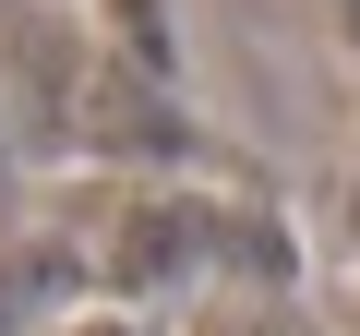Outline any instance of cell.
I'll return each mask as SVG.
<instances>
[{"instance_id": "6da1fadb", "label": "cell", "mask_w": 360, "mask_h": 336, "mask_svg": "<svg viewBox=\"0 0 360 336\" xmlns=\"http://www.w3.org/2000/svg\"><path fill=\"white\" fill-rule=\"evenodd\" d=\"M96 336H120V324H96Z\"/></svg>"}, {"instance_id": "7a4b0ae2", "label": "cell", "mask_w": 360, "mask_h": 336, "mask_svg": "<svg viewBox=\"0 0 360 336\" xmlns=\"http://www.w3.org/2000/svg\"><path fill=\"white\" fill-rule=\"evenodd\" d=\"M348 228H360V205H348Z\"/></svg>"}]
</instances>
